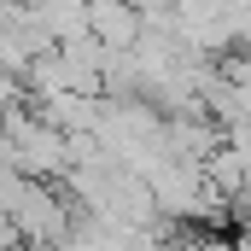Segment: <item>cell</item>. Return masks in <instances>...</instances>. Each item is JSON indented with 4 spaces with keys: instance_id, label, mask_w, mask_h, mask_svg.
Returning a JSON list of instances; mask_svg holds the SVG:
<instances>
[{
    "instance_id": "2",
    "label": "cell",
    "mask_w": 251,
    "mask_h": 251,
    "mask_svg": "<svg viewBox=\"0 0 251 251\" xmlns=\"http://www.w3.org/2000/svg\"><path fill=\"white\" fill-rule=\"evenodd\" d=\"M88 12H94V41H100L105 53H134V47H140V35H146L140 6H123V0H94Z\"/></svg>"
},
{
    "instance_id": "1",
    "label": "cell",
    "mask_w": 251,
    "mask_h": 251,
    "mask_svg": "<svg viewBox=\"0 0 251 251\" xmlns=\"http://www.w3.org/2000/svg\"><path fill=\"white\" fill-rule=\"evenodd\" d=\"M152 199H158V216H164V228H176V222H199V199H204V170L199 164H164L152 181Z\"/></svg>"
}]
</instances>
